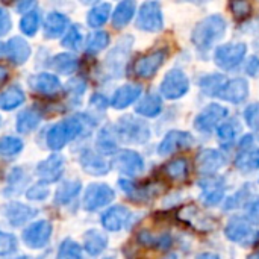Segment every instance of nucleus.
Wrapping results in <instances>:
<instances>
[{
	"mask_svg": "<svg viewBox=\"0 0 259 259\" xmlns=\"http://www.w3.org/2000/svg\"><path fill=\"white\" fill-rule=\"evenodd\" d=\"M228 30V21L223 15L214 14L200 20L191 33V41L202 53L209 52L219 41H222Z\"/></svg>",
	"mask_w": 259,
	"mask_h": 259,
	"instance_id": "nucleus-1",
	"label": "nucleus"
},
{
	"mask_svg": "<svg viewBox=\"0 0 259 259\" xmlns=\"http://www.w3.org/2000/svg\"><path fill=\"white\" fill-rule=\"evenodd\" d=\"M115 132L118 135V140L127 144H146L152 135L147 123L131 114L118 118Z\"/></svg>",
	"mask_w": 259,
	"mask_h": 259,
	"instance_id": "nucleus-2",
	"label": "nucleus"
},
{
	"mask_svg": "<svg viewBox=\"0 0 259 259\" xmlns=\"http://www.w3.org/2000/svg\"><path fill=\"white\" fill-rule=\"evenodd\" d=\"M83 131V121L77 117L65 118L56 123L47 132V146L50 150H61L65 144L76 140Z\"/></svg>",
	"mask_w": 259,
	"mask_h": 259,
	"instance_id": "nucleus-3",
	"label": "nucleus"
},
{
	"mask_svg": "<svg viewBox=\"0 0 259 259\" xmlns=\"http://www.w3.org/2000/svg\"><path fill=\"white\" fill-rule=\"evenodd\" d=\"M247 55V44L246 42H225L220 44L214 52V62L219 68L225 71H231L241 65Z\"/></svg>",
	"mask_w": 259,
	"mask_h": 259,
	"instance_id": "nucleus-4",
	"label": "nucleus"
},
{
	"mask_svg": "<svg viewBox=\"0 0 259 259\" xmlns=\"http://www.w3.org/2000/svg\"><path fill=\"white\" fill-rule=\"evenodd\" d=\"M190 91V79L182 68H171L165 73L159 93L167 100H178Z\"/></svg>",
	"mask_w": 259,
	"mask_h": 259,
	"instance_id": "nucleus-5",
	"label": "nucleus"
},
{
	"mask_svg": "<svg viewBox=\"0 0 259 259\" xmlns=\"http://www.w3.org/2000/svg\"><path fill=\"white\" fill-rule=\"evenodd\" d=\"M137 27L143 32H159L164 27L162 6L158 0H147L141 5L137 17Z\"/></svg>",
	"mask_w": 259,
	"mask_h": 259,
	"instance_id": "nucleus-6",
	"label": "nucleus"
},
{
	"mask_svg": "<svg viewBox=\"0 0 259 259\" xmlns=\"http://www.w3.org/2000/svg\"><path fill=\"white\" fill-rule=\"evenodd\" d=\"M225 235L229 241L241 246H250L259 240V234L253 229V225L243 217L231 219L225 228Z\"/></svg>",
	"mask_w": 259,
	"mask_h": 259,
	"instance_id": "nucleus-7",
	"label": "nucleus"
},
{
	"mask_svg": "<svg viewBox=\"0 0 259 259\" xmlns=\"http://www.w3.org/2000/svg\"><path fill=\"white\" fill-rule=\"evenodd\" d=\"M228 117V109L220 103H209L194 118V127L202 134H211Z\"/></svg>",
	"mask_w": 259,
	"mask_h": 259,
	"instance_id": "nucleus-8",
	"label": "nucleus"
},
{
	"mask_svg": "<svg viewBox=\"0 0 259 259\" xmlns=\"http://www.w3.org/2000/svg\"><path fill=\"white\" fill-rule=\"evenodd\" d=\"M115 199V193L114 190L106 185V184H91L83 194V209L88 212L97 211L106 205H109L112 200Z\"/></svg>",
	"mask_w": 259,
	"mask_h": 259,
	"instance_id": "nucleus-9",
	"label": "nucleus"
},
{
	"mask_svg": "<svg viewBox=\"0 0 259 259\" xmlns=\"http://www.w3.org/2000/svg\"><path fill=\"white\" fill-rule=\"evenodd\" d=\"M167 55H168V50L164 47V49H158V50H155L152 53H147V55L141 56L134 65L135 74L138 77H141V79L153 77L158 73V70L162 67V64L165 62Z\"/></svg>",
	"mask_w": 259,
	"mask_h": 259,
	"instance_id": "nucleus-10",
	"label": "nucleus"
},
{
	"mask_svg": "<svg viewBox=\"0 0 259 259\" xmlns=\"http://www.w3.org/2000/svg\"><path fill=\"white\" fill-rule=\"evenodd\" d=\"M249 82L244 77H232L223 82L217 97L232 105H240L249 97Z\"/></svg>",
	"mask_w": 259,
	"mask_h": 259,
	"instance_id": "nucleus-11",
	"label": "nucleus"
},
{
	"mask_svg": "<svg viewBox=\"0 0 259 259\" xmlns=\"http://www.w3.org/2000/svg\"><path fill=\"white\" fill-rule=\"evenodd\" d=\"M132 41H134L132 36H126L108 53L105 64H106L108 71L112 76H121L123 74L124 64L127 62L129 52H131V47H132Z\"/></svg>",
	"mask_w": 259,
	"mask_h": 259,
	"instance_id": "nucleus-12",
	"label": "nucleus"
},
{
	"mask_svg": "<svg viewBox=\"0 0 259 259\" xmlns=\"http://www.w3.org/2000/svg\"><path fill=\"white\" fill-rule=\"evenodd\" d=\"M194 138L191 134L184 132V131H170L158 146V155L161 156H168L171 153L187 150L193 146Z\"/></svg>",
	"mask_w": 259,
	"mask_h": 259,
	"instance_id": "nucleus-13",
	"label": "nucleus"
},
{
	"mask_svg": "<svg viewBox=\"0 0 259 259\" xmlns=\"http://www.w3.org/2000/svg\"><path fill=\"white\" fill-rule=\"evenodd\" d=\"M200 188H202V202L206 206H217L223 202L225 199V182L222 178L215 176V175H209L205 176L203 181L199 182Z\"/></svg>",
	"mask_w": 259,
	"mask_h": 259,
	"instance_id": "nucleus-14",
	"label": "nucleus"
},
{
	"mask_svg": "<svg viewBox=\"0 0 259 259\" xmlns=\"http://www.w3.org/2000/svg\"><path fill=\"white\" fill-rule=\"evenodd\" d=\"M114 167L121 175L134 178L144 171V159L135 150H121L114 159Z\"/></svg>",
	"mask_w": 259,
	"mask_h": 259,
	"instance_id": "nucleus-15",
	"label": "nucleus"
},
{
	"mask_svg": "<svg viewBox=\"0 0 259 259\" xmlns=\"http://www.w3.org/2000/svg\"><path fill=\"white\" fill-rule=\"evenodd\" d=\"M52 235V225L46 220L32 223L23 231V241L29 249H42Z\"/></svg>",
	"mask_w": 259,
	"mask_h": 259,
	"instance_id": "nucleus-16",
	"label": "nucleus"
},
{
	"mask_svg": "<svg viewBox=\"0 0 259 259\" xmlns=\"http://www.w3.org/2000/svg\"><path fill=\"white\" fill-rule=\"evenodd\" d=\"M132 220V212L121 205L109 208L103 215H102V225L106 231L109 232H118L124 229Z\"/></svg>",
	"mask_w": 259,
	"mask_h": 259,
	"instance_id": "nucleus-17",
	"label": "nucleus"
},
{
	"mask_svg": "<svg viewBox=\"0 0 259 259\" xmlns=\"http://www.w3.org/2000/svg\"><path fill=\"white\" fill-rule=\"evenodd\" d=\"M225 164H226V158L217 149H203L197 155V170L203 176L215 175Z\"/></svg>",
	"mask_w": 259,
	"mask_h": 259,
	"instance_id": "nucleus-18",
	"label": "nucleus"
},
{
	"mask_svg": "<svg viewBox=\"0 0 259 259\" xmlns=\"http://www.w3.org/2000/svg\"><path fill=\"white\" fill-rule=\"evenodd\" d=\"M79 162H80V167L83 168V171H87L91 176H105L111 170L109 162L100 155V152L97 153L90 149H85L80 153Z\"/></svg>",
	"mask_w": 259,
	"mask_h": 259,
	"instance_id": "nucleus-19",
	"label": "nucleus"
},
{
	"mask_svg": "<svg viewBox=\"0 0 259 259\" xmlns=\"http://www.w3.org/2000/svg\"><path fill=\"white\" fill-rule=\"evenodd\" d=\"M64 158L61 155H52L47 159L41 161L36 167V176L44 182V184H52L56 182L62 171H64Z\"/></svg>",
	"mask_w": 259,
	"mask_h": 259,
	"instance_id": "nucleus-20",
	"label": "nucleus"
},
{
	"mask_svg": "<svg viewBox=\"0 0 259 259\" xmlns=\"http://www.w3.org/2000/svg\"><path fill=\"white\" fill-rule=\"evenodd\" d=\"M3 215L12 226H21L32 220L36 215V211L29 208L27 205L18 203V202H9L2 206Z\"/></svg>",
	"mask_w": 259,
	"mask_h": 259,
	"instance_id": "nucleus-21",
	"label": "nucleus"
},
{
	"mask_svg": "<svg viewBox=\"0 0 259 259\" xmlns=\"http://www.w3.org/2000/svg\"><path fill=\"white\" fill-rule=\"evenodd\" d=\"M143 94V87L137 85V83H126L123 87H120L112 99H111V105L115 109H124L127 106H131L132 103H135Z\"/></svg>",
	"mask_w": 259,
	"mask_h": 259,
	"instance_id": "nucleus-22",
	"label": "nucleus"
},
{
	"mask_svg": "<svg viewBox=\"0 0 259 259\" xmlns=\"http://www.w3.org/2000/svg\"><path fill=\"white\" fill-rule=\"evenodd\" d=\"M162 111V97L156 93H149L140 99L135 106V112L146 118H155Z\"/></svg>",
	"mask_w": 259,
	"mask_h": 259,
	"instance_id": "nucleus-23",
	"label": "nucleus"
},
{
	"mask_svg": "<svg viewBox=\"0 0 259 259\" xmlns=\"http://www.w3.org/2000/svg\"><path fill=\"white\" fill-rule=\"evenodd\" d=\"M6 55L14 65H21L30 56V46L23 38L14 36L6 44Z\"/></svg>",
	"mask_w": 259,
	"mask_h": 259,
	"instance_id": "nucleus-24",
	"label": "nucleus"
},
{
	"mask_svg": "<svg viewBox=\"0 0 259 259\" xmlns=\"http://www.w3.org/2000/svg\"><path fill=\"white\" fill-rule=\"evenodd\" d=\"M30 87L33 88V91L41 93L44 96H55L61 90V82L55 74L41 73L30 79Z\"/></svg>",
	"mask_w": 259,
	"mask_h": 259,
	"instance_id": "nucleus-25",
	"label": "nucleus"
},
{
	"mask_svg": "<svg viewBox=\"0 0 259 259\" xmlns=\"http://www.w3.org/2000/svg\"><path fill=\"white\" fill-rule=\"evenodd\" d=\"M234 165L241 173H252L259 170V149L255 147L241 149L234 161Z\"/></svg>",
	"mask_w": 259,
	"mask_h": 259,
	"instance_id": "nucleus-26",
	"label": "nucleus"
},
{
	"mask_svg": "<svg viewBox=\"0 0 259 259\" xmlns=\"http://www.w3.org/2000/svg\"><path fill=\"white\" fill-rule=\"evenodd\" d=\"M135 11H137L135 0H121L117 5L114 14H112V26L115 29L126 27L132 21V18L135 15Z\"/></svg>",
	"mask_w": 259,
	"mask_h": 259,
	"instance_id": "nucleus-27",
	"label": "nucleus"
},
{
	"mask_svg": "<svg viewBox=\"0 0 259 259\" xmlns=\"http://www.w3.org/2000/svg\"><path fill=\"white\" fill-rule=\"evenodd\" d=\"M108 247V237L100 231L91 229L83 235V249L88 255L97 256Z\"/></svg>",
	"mask_w": 259,
	"mask_h": 259,
	"instance_id": "nucleus-28",
	"label": "nucleus"
},
{
	"mask_svg": "<svg viewBox=\"0 0 259 259\" xmlns=\"http://www.w3.org/2000/svg\"><path fill=\"white\" fill-rule=\"evenodd\" d=\"M68 27V18L59 12H50L44 21V33L49 38H58Z\"/></svg>",
	"mask_w": 259,
	"mask_h": 259,
	"instance_id": "nucleus-29",
	"label": "nucleus"
},
{
	"mask_svg": "<svg viewBox=\"0 0 259 259\" xmlns=\"http://www.w3.org/2000/svg\"><path fill=\"white\" fill-rule=\"evenodd\" d=\"M97 150L102 155H114L118 149V135L114 129L111 127H103L99 135H97V141H96Z\"/></svg>",
	"mask_w": 259,
	"mask_h": 259,
	"instance_id": "nucleus-30",
	"label": "nucleus"
},
{
	"mask_svg": "<svg viewBox=\"0 0 259 259\" xmlns=\"http://www.w3.org/2000/svg\"><path fill=\"white\" fill-rule=\"evenodd\" d=\"M41 121V114L35 108H27L17 117V131L20 134H29L38 127Z\"/></svg>",
	"mask_w": 259,
	"mask_h": 259,
	"instance_id": "nucleus-31",
	"label": "nucleus"
},
{
	"mask_svg": "<svg viewBox=\"0 0 259 259\" xmlns=\"http://www.w3.org/2000/svg\"><path fill=\"white\" fill-rule=\"evenodd\" d=\"M164 173L167 178H170L175 182H184L188 178L190 173V167H188V161L185 158H176L173 161H168L164 165Z\"/></svg>",
	"mask_w": 259,
	"mask_h": 259,
	"instance_id": "nucleus-32",
	"label": "nucleus"
},
{
	"mask_svg": "<svg viewBox=\"0 0 259 259\" xmlns=\"http://www.w3.org/2000/svg\"><path fill=\"white\" fill-rule=\"evenodd\" d=\"M52 67L61 74H71L79 68V59L73 53H59L52 59Z\"/></svg>",
	"mask_w": 259,
	"mask_h": 259,
	"instance_id": "nucleus-33",
	"label": "nucleus"
},
{
	"mask_svg": "<svg viewBox=\"0 0 259 259\" xmlns=\"http://www.w3.org/2000/svg\"><path fill=\"white\" fill-rule=\"evenodd\" d=\"M80 191V182L77 179H71V181H65L64 184H61V187L56 190L55 194V203L56 205H65L70 200H73Z\"/></svg>",
	"mask_w": 259,
	"mask_h": 259,
	"instance_id": "nucleus-34",
	"label": "nucleus"
},
{
	"mask_svg": "<svg viewBox=\"0 0 259 259\" xmlns=\"http://www.w3.org/2000/svg\"><path fill=\"white\" fill-rule=\"evenodd\" d=\"M240 123L235 120V118H229L226 121H222L219 126H217V137L219 140L225 144V146H229L235 141V138L238 137L240 134Z\"/></svg>",
	"mask_w": 259,
	"mask_h": 259,
	"instance_id": "nucleus-35",
	"label": "nucleus"
},
{
	"mask_svg": "<svg viewBox=\"0 0 259 259\" xmlns=\"http://www.w3.org/2000/svg\"><path fill=\"white\" fill-rule=\"evenodd\" d=\"M23 102H24V93L18 87H11L0 94V109L3 111H12L20 105H23Z\"/></svg>",
	"mask_w": 259,
	"mask_h": 259,
	"instance_id": "nucleus-36",
	"label": "nucleus"
},
{
	"mask_svg": "<svg viewBox=\"0 0 259 259\" xmlns=\"http://www.w3.org/2000/svg\"><path fill=\"white\" fill-rule=\"evenodd\" d=\"M109 15H111V5L109 3H100L88 12L87 21L91 27L97 29V27H102L108 21Z\"/></svg>",
	"mask_w": 259,
	"mask_h": 259,
	"instance_id": "nucleus-37",
	"label": "nucleus"
},
{
	"mask_svg": "<svg viewBox=\"0 0 259 259\" xmlns=\"http://www.w3.org/2000/svg\"><path fill=\"white\" fill-rule=\"evenodd\" d=\"M225 76L222 74H208V76H203L199 82L200 85V90L203 94L206 96H211V97H215L225 82Z\"/></svg>",
	"mask_w": 259,
	"mask_h": 259,
	"instance_id": "nucleus-38",
	"label": "nucleus"
},
{
	"mask_svg": "<svg viewBox=\"0 0 259 259\" xmlns=\"http://www.w3.org/2000/svg\"><path fill=\"white\" fill-rule=\"evenodd\" d=\"M108 44H109V35L106 32H103V30L93 32L87 41V52L96 55V53L105 50L108 47Z\"/></svg>",
	"mask_w": 259,
	"mask_h": 259,
	"instance_id": "nucleus-39",
	"label": "nucleus"
},
{
	"mask_svg": "<svg viewBox=\"0 0 259 259\" xmlns=\"http://www.w3.org/2000/svg\"><path fill=\"white\" fill-rule=\"evenodd\" d=\"M23 150V141L15 137H5L0 140V156H15Z\"/></svg>",
	"mask_w": 259,
	"mask_h": 259,
	"instance_id": "nucleus-40",
	"label": "nucleus"
},
{
	"mask_svg": "<svg viewBox=\"0 0 259 259\" xmlns=\"http://www.w3.org/2000/svg\"><path fill=\"white\" fill-rule=\"evenodd\" d=\"M27 176L26 173L21 170V168H14L11 173H9V179H8V190H6V194H17L21 191V188L27 184Z\"/></svg>",
	"mask_w": 259,
	"mask_h": 259,
	"instance_id": "nucleus-41",
	"label": "nucleus"
},
{
	"mask_svg": "<svg viewBox=\"0 0 259 259\" xmlns=\"http://www.w3.org/2000/svg\"><path fill=\"white\" fill-rule=\"evenodd\" d=\"M250 194H252V185H244L241 190H238L237 194H234L231 199H228L225 202V209L231 211V209H237L243 205H246L250 200Z\"/></svg>",
	"mask_w": 259,
	"mask_h": 259,
	"instance_id": "nucleus-42",
	"label": "nucleus"
},
{
	"mask_svg": "<svg viewBox=\"0 0 259 259\" xmlns=\"http://www.w3.org/2000/svg\"><path fill=\"white\" fill-rule=\"evenodd\" d=\"M38 27H39V15L38 12L35 11H30L27 12L21 20H20V29L24 35L27 36H32L38 32Z\"/></svg>",
	"mask_w": 259,
	"mask_h": 259,
	"instance_id": "nucleus-43",
	"label": "nucleus"
},
{
	"mask_svg": "<svg viewBox=\"0 0 259 259\" xmlns=\"http://www.w3.org/2000/svg\"><path fill=\"white\" fill-rule=\"evenodd\" d=\"M58 256H59V258L71 259L80 258V256H82V247H80L76 241L67 238V240H64V241L61 243L59 250H58Z\"/></svg>",
	"mask_w": 259,
	"mask_h": 259,
	"instance_id": "nucleus-44",
	"label": "nucleus"
},
{
	"mask_svg": "<svg viewBox=\"0 0 259 259\" xmlns=\"http://www.w3.org/2000/svg\"><path fill=\"white\" fill-rule=\"evenodd\" d=\"M244 121L252 131H259V102L250 103L244 109Z\"/></svg>",
	"mask_w": 259,
	"mask_h": 259,
	"instance_id": "nucleus-45",
	"label": "nucleus"
},
{
	"mask_svg": "<svg viewBox=\"0 0 259 259\" xmlns=\"http://www.w3.org/2000/svg\"><path fill=\"white\" fill-rule=\"evenodd\" d=\"M80 44H82V33L77 26H71L62 39V46L68 47L71 50H77L80 47Z\"/></svg>",
	"mask_w": 259,
	"mask_h": 259,
	"instance_id": "nucleus-46",
	"label": "nucleus"
},
{
	"mask_svg": "<svg viewBox=\"0 0 259 259\" xmlns=\"http://www.w3.org/2000/svg\"><path fill=\"white\" fill-rule=\"evenodd\" d=\"M17 250V238L12 234L0 232V255H12Z\"/></svg>",
	"mask_w": 259,
	"mask_h": 259,
	"instance_id": "nucleus-47",
	"label": "nucleus"
},
{
	"mask_svg": "<svg viewBox=\"0 0 259 259\" xmlns=\"http://www.w3.org/2000/svg\"><path fill=\"white\" fill-rule=\"evenodd\" d=\"M231 11L237 18H247L252 12V6L249 0H232Z\"/></svg>",
	"mask_w": 259,
	"mask_h": 259,
	"instance_id": "nucleus-48",
	"label": "nucleus"
},
{
	"mask_svg": "<svg viewBox=\"0 0 259 259\" xmlns=\"http://www.w3.org/2000/svg\"><path fill=\"white\" fill-rule=\"evenodd\" d=\"M246 219L252 225L259 226V197L253 199V200H249L246 203Z\"/></svg>",
	"mask_w": 259,
	"mask_h": 259,
	"instance_id": "nucleus-49",
	"label": "nucleus"
},
{
	"mask_svg": "<svg viewBox=\"0 0 259 259\" xmlns=\"http://www.w3.org/2000/svg\"><path fill=\"white\" fill-rule=\"evenodd\" d=\"M85 88H87V83L83 79H71L68 83H67V90L71 96L74 97H80L83 93H85Z\"/></svg>",
	"mask_w": 259,
	"mask_h": 259,
	"instance_id": "nucleus-50",
	"label": "nucleus"
},
{
	"mask_svg": "<svg viewBox=\"0 0 259 259\" xmlns=\"http://www.w3.org/2000/svg\"><path fill=\"white\" fill-rule=\"evenodd\" d=\"M244 71H246V74H247V76H250V77H256V76H258L259 74L258 56L252 55V56H249V58H247V61H246V64H244Z\"/></svg>",
	"mask_w": 259,
	"mask_h": 259,
	"instance_id": "nucleus-51",
	"label": "nucleus"
},
{
	"mask_svg": "<svg viewBox=\"0 0 259 259\" xmlns=\"http://www.w3.org/2000/svg\"><path fill=\"white\" fill-rule=\"evenodd\" d=\"M49 196V188L44 185H35L27 191V199L30 200H44Z\"/></svg>",
	"mask_w": 259,
	"mask_h": 259,
	"instance_id": "nucleus-52",
	"label": "nucleus"
},
{
	"mask_svg": "<svg viewBox=\"0 0 259 259\" xmlns=\"http://www.w3.org/2000/svg\"><path fill=\"white\" fill-rule=\"evenodd\" d=\"M11 27H12V21L8 11L5 8H0V36L6 35L11 30Z\"/></svg>",
	"mask_w": 259,
	"mask_h": 259,
	"instance_id": "nucleus-53",
	"label": "nucleus"
},
{
	"mask_svg": "<svg viewBox=\"0 0 259 259\" xmlns=\"http://www.w3.org/2000/svg\"><path fill=\"white\" fill-rule=\"evenodd\" d=\"M35 3H36V0H18L15 8L18 12H27L35 6Z\"/></svg>",
	"mask_w": 259,
	"mask_h": 259,
	"instance_id": "nucleus-54",
	"label": "nucleus"
},
{
	"mask_svg": "<svg viewBox=\"0 0 259 259\" xmlns=\"http://www.w3.org/2000/svg\"><path fill=\"white\" fill-rule=\"evenodd\" d=\"M91 105L96 106V108H99V109H105V108L108 106V100H106L103 96L96 94V96H93V99H91Z\"/></svg>",
	"mask_w": 259,
	"mask_h": 259,
	"instance_id": "nucleus-55",
	"label": "nucleus"
},
{
	"mask_svg": "<svg viewBox=\"0 0 259 259\" xmlns=\"http://www.w3.org/2000/svg\"><path fill=\"white\" fill-rule=\"evenodd\" d=\"M253 146V135H244L240 141V149H247Z\"/></svg>",
	"mask_w": 259,
	"mask_h": 259,
	"instance_id": "nucleus-56",
	"label": "nucleus"
},
{
	"mask_svg": "<svg viewBox=\"0 0 259 259\" xmlns=\"http://www.w3.org/2000/svg\"><path fill=\"white\" fill-rule=\"evenodd\" d=\"M8 79V70L0 65V83H3Z\"/></svg>",
	"mask_w": 259,
	"mask_h": 259,
	"instance_id": "nucleus-57",
	"label": "nucleus"
},
{
	"mask_svg": "<svg viewBox=\"0 0 259 259\" xmlns=\"http://www.w3.org/2000/svg\"><path fill=\"white\" fill-rule=\"evenodd\" d=\"M179 2H188V3H193V5H205L211 0H179Z\"/></svg>",
	"mask_w": 259,
	"mask_h": 259,
	"instance_id": "nucleus-58",
	"label": "nucleus"
},
{
	"mask_svg": "<svg viewBox=\"0 0 259 259\" xmlns=\"http://www.w3.org/2000/svg\"><path fill=\"white\" fill-rule=\"evenodd\" d=\"M5 53H6V46H5V44H3V42L0 41V58H2V56H3Z\"/></svg>",
	"mask_w": 259,
	"mask_h": 259,
	"instance_id": "nucleus-59",
	"label": "nucleus"
},
{
	"mask_svg": "<svg viewBox=\"0 0 259 259\" xmlns=\"http://www.w3.org/2000/svg\"><path fill=\"white\" fill-rule=\"evenodd\" d=\"M82 3H85V5H93V3H96L97 0H80Z\"/></svg>",
	"mask_w": 259,
	"mask_h": 259,
	"instance_id": "nucleus-60",
	"label": "nucleus"
},
{
	"mask_svg": "<svg viewBox=\"0 0 259 259\" xmlns=\"http://www.w3.org/2000/svg\"><path fill=\"white\" fill-rule=\"evenodd\" d=\"M0 124H2V117H0Z\"/></svg>",
	"mask_w": 259,
	"mask_h": 259,
	"instance_id": "nucleus-61",
	"label": "nucleus"
},
{
	"mask_svg": "<svg viewBox=\"0 0 259 259\" xmlns=\"http://www.w3.org/2000/svg\"><path fill=\"white\" fill-rule=\"evenodd\" d=\"M258 182H259V179H258Z\"/></svg>",
	"mask_w": 259,
	"mask_h": 259,
	"instance_id": "nucleus-62",
	"label": "nucleus"
}]
</instances>
